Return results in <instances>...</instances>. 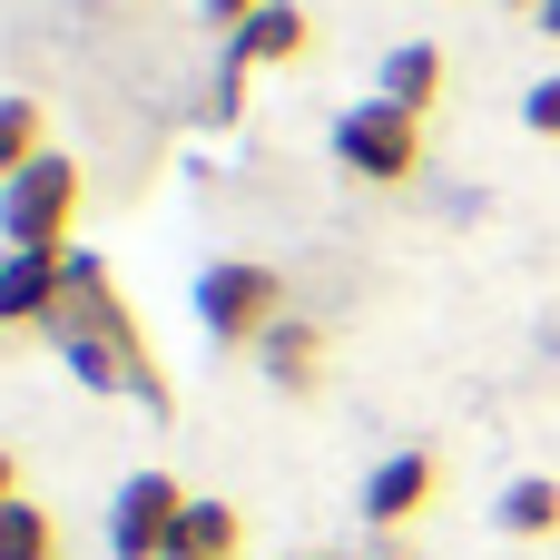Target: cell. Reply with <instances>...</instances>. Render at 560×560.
Wrapping results in <instances>:
<instances>
[{
    "mask_svg": "<svg viewBox=\"0 0 560 560\" xmlns=\"http://www.w3.org/2000/svg\"><path fill=\"white\" fill-rule=\"evenodd\" d=\"M335 167H345V177H364V187H404V177L423 167V118H413V108H394V98L345 108V118H335Z\"/></svg>",
    "mask_w": 560,
    "mask_h": 560,
    "instance_id": "obj_4",
    "label": "cell"
},
{
    "mask_svg": "<svg viewBox=\"0 0 560 560\" xmlns=\"http://www.w3.org/2000/svg\"><path fill=\"white\" fill-rule=\"evenodd\" d=\"M187 482L177 472H128L118 502H108V560H177V532H187Z\"/></svg>",
    "mask_w": 560,
    "mask_h": 560,
    "instance_id": "obj_5",
    "label": "cell"
},
{
    "mask_svg": "<svg viewBox=\"0 0 560 560\" xmlns=\"http://www.w3.org/2000/svg\"><path fill=\"white\" fill-rule=\"evenodd\" d=\"M522 118H532V138H560V69L532 89V98H522Z\"/></svg>",
    "mask_w": 560,
    "mask_h": 560,
    "instance_id": "obj_15",
    "label": "cell"
},
{
    "mask_svg": "<svg viewBox=\"0 0 560 560\" xmlns=\"http://www.w3.org/2000/svg\"><path fill=\"white\" fill-rule=\"evenodd\" d=\"M30 158H49V118H39V98H0V187Z\"/></svg>",
    "mask_w": 560,
    "mask_h": 560,
    "instance_id": "obj_13",
    "label": "cell"
},
{
    "mask_svg": "<svg viewBox=\"0 0 560 560\" xmlns=\"http://www.w3.org/2000/svg\"><path fill=\"white\" fill-rule=\"evenodd\" d=\"M79 207H89V177H79V158H30L10 187H0V246H39V256H69V226H79Z\"/></svg>",
    "mask_w": 560,
    "mask_h": 560,
    "instance_id": "obj_2",
    "label": "cell"
},
{
    "mask_svg": "<svg viewBox=\"0 0 560 560\" xmlns=\"http://www.w3.org/2000/svg\"><path fill=\"white\" fill-rule=\"evenodd\" d=\"M49 345H59V364H69L89 394L167 404V374H158L148 335H138V315H128V295L108 285L98 256H69V295H59V315H49Z\"/></svg>",
    "mask_w": 560,
    "mask_h": 560,
    "instance_id": "obj_1",
    "label": "cell"
},
{
    "mask_svg": "<svg viewBox=\"0 0 560 560\" xmlns=\"http://www.w3.org/2000/svg\"><path fill=\"white\" fill-rule=\"evenodd\" d=\"M0 560H59V522L39 502H0Z\"/></svg>",
    "mask_w": 560,
    "mask_h": 560,
    "instance_id": "obj_14",
    "label": "cell"
},
{
    "mask_svg": "<svg viewBox=\"0 0 560 560\" xmlns=\"http://www.w3.org/2000/svg\"><path fill=\"white\" fill-rule=\"evenodd\" d=\"M374 560H404V551H374Z\"/></svg>",
    "mask_w": 560,
    "mask_h": 560,
    "instance_id": "obj_21",
    "label": "cell"
},
{
    "mask_svg": "<svg viewBox=\"0 0 560 560\" xmlns=\"http://www.w3.org/2000/svg\"><path fill=\"white\" fill-rule=\"evenodd\" d=\"M0 502H20V453L0 443Z\"/></svg>",
    "mask_w": 560,
    "mask_h": 560,
    "instance_id": "obj_17",
    "label": "cell"
},
{
    "mask_svg": "<svg viewBox=\"0 0 560 560\" xmlns=\"http://www.w3.org/2000/svg\"><path fill=\"white\" fill-rule=\"evenodd\" d=\"M69 256H79V246H69ZM69 256L0 246V325H39V335H49V315H59V295H69Z\"/></svg>",
    "mask_w": 560,
    "mask_h": 560,
    "instance_id": "obj_7",
    "label": "cell"
},
{
    "mask_svg": "<svg viewBox=\"0 0 560 560\" xmlns=\"http://www.w3.org/2000/svg\"><path fill=\"white\" fill-rule=\"evenodd\" d=\"M197 325H207L217 345H266V335L285 325V276L256 266V256L207 266V276H197Z\"/></svg>",
    "mask_w": 560,
    "mask_h": 560,
    "instance_id": "obj_3",
    "label": "cell"
},
{
    "mask_svg": "<svg viewBox=\"0 0 560 560\" xmlns=\"http://www.w3.org/2000/svg\"><path fill=\"white\" fill-rule=\"evenodd\" d=\"M177 560H246V522H236V502H187Z\"/></svg>",
    "mask_w": 560,
    "mask_h": 560,
    "instance_id": "obj_12",
    "label": "cell"
},
{
    "mask_svg": "<svg viewBox=\"0 0 560 560\" xmlns=\"http://www.w3.org/2000/svg\"><path fill=\"white\" fill-rule=\"evenodd\" d=\"M443 502V463L433 453H384L374 472H364V522L374 532H404V522H423Z\"/></svg>",
    "mask_w": 560,
    "mask_h": 560,
    "instance_id": "obj_6",
    "label": "cell"
},
{
    "mask_svg": "<svg viewBox=\"0 0 560 560\" xmlns=\"http://www.w3.org/2000/svg\"><path fill=\"white\" fill-rule=\"evenodd\" d=\"M374 98H394V108L423 118V108L443 98V49H433V39H404V49L384 59V89H374Z\"/></svg>",
    "mask_w": 560,
    "mask_h": 560,
    "instance_id": "obj_10",
    "label": "cell"
},
{
    "mask_svg": "<svg viewBox=\"0 0 560 560\" xmlns=\"http://www.w3.org/2000/svg\"><path fill=\"white\" fill-rule=\"evenodd\" d=\"M256 364H266V384H276V394H315V374H325V335H315L305 315H285V325L256 345Z\"/></svg>",
    "mask_w": 560,
    "mask_h": 560,
    "instance_id": "obj_9",
    "label": "cell"
},
{
    "mask_svg": "<svg viewBox=\"0 0 560 560\" xmlns=\"http://www.w3.org/2000/svg\"><path fill=\"white\" fill-rule=\"evenodd\" d=\"M285 560H325V551H285Z\"/></svg>",
    "mask_w": 560,
    "mask_h": 560,
    "instance_id": "obj_19",
    "label": "cell"
},
{
    "mask_svg": "<svg viewBox=\"0 0 560 560\" xmlns=\"http://www.w3.org/2000/svg\"><path fill=\"white\" fill-rule=\"evenodd\" d=\"M315 49V20H305V0H266L246 30H226V69L246 79V69H285V59H305Z\"/></svg>",
    "mask_w": 560,
    "mask_h": 560,
    "instance_id": "obj_8",
    "label": "cell"
},
{
    "mask_svg": "<svg viewBox=\"0 0 560 560\" xmlns=\"http://www.w3.org/2000/svg\"><path fill=\"white\" fill-rule=\"evenodd\" d=\"M512 10H541V0H512Z\"/></svg>",
    "mask_w": 560,
    "mask_h": 560,
    "instance_id": "obj_20",
    "label": "cell"
},
{
    "mask_svg": "<svg viewBox=\"0 0 560 560\" xmlns=\"http://www.w3.org/2000/svg\"><path fill=\"white\" fill-rule=\"evenodd\" d=\"M492 522H502L512 541H551V532H560V482H551V472H522V482L492 502Z\"/></svg>",
    "mask_w": 560,
    "mask_h": 560,
    "instance_id": "obj_11",
    "label": "cell"
},
{
    "mask_svg": "<svg viewBox=\"0 0 560 560\" xmlns=\"http://www.w3.org/2000/svg\"><path fill=\"white\" fill-rule=\"evenodd\" d=\"M197 10H207V20H217V30H246V20H256V10H266V0H197Z\"/></svg>",
    "mask_w": 560,
    "mask_h": 560,
    "instance_id": "obj_16",
    "label": "cell"
},
{
    "mask_svg": "<svg viewBox=\"0 0 560 560\" xmlns=\"http://www.w3.org/2000/svg\"><path fill=\"white\" fill-rule=\"evenodd\" d=\"M541 30H551V39H560V0H541Z\"/></svg>",
    "mask_w": 560,
    "mask_h": 560,
    "instance_id": "obj_18",
    "label": "cell"
}]
</instances>
